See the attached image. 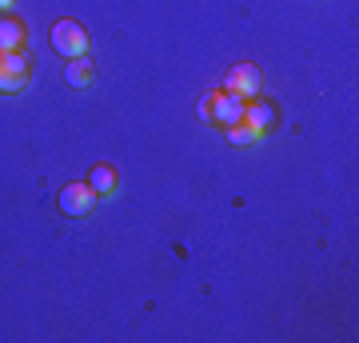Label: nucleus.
Returning <instances> with one entry per match:
<instances>
[{"label":"nucleus","mask_w":359,"mask_h":343,"mask_svg":"<svg viewBox=\"0 0 359 343\" xmlns=\"http://www.w3.org/2000/svg\"><path fill=\"white\" fill-rule=\"evenodd\" d=\"M48 40H52V48L60 52L65 60H72V56H84L88 52V32H84V25L80 20H56V25L48 28Z\"/></svg>","instance_id":"obj_1"},{"label":"nucleus","mask_w":359,"mask_h":343,"mask_svg":"<svg viewBox=\"0 0 359 343\" xmlns=\"http://www.w3.org/2000/svg\"><path fill=\"white\" fill-rule=\"evenodd\" d=\"M259 88H264V76H259L256 64H231L228 76H224V92H236V96H259Z\"/></svg>","instance_id":"obj_2"},{"label":"nucleus","mask_w":359,"mask_h":343,"mask_svg":"<svg viewBox=\"0 0 359 343\" xmlns=\"http://www.w3.org/2000/svg\"><path fill=\"white\" fill-rule=\"evenodd\" d=\"M56 203H60L65 216H88L92 208H96V191L88 184H65L60 196H56Z\"/></svg>","instance_id":"obj_3"},{"label":"nucleus","mask_w":359,"mask_h":343,"mask_svg":"<svg viewBox=\"0 0 359 343\" xmlns=\"http://www.w3.org/2000/svg\"><path fill=\"white\" fill-rule=\"evenodd\" d=\"M28 84L25 52H0V92H20Z\"/></svg>","instance_id":"obj_4"},{"label":"nucleus","mask_w":359,"mask_h":343,"mask_svg":"<svg viewBox=\"0 0 359 343\" xmlns=\"http://www.w3.org/2000/svg\"><path fill=\"white\" fill-rule=\"evenodd\" d=\"M208 96H212V120H216L219 128L244 120V108H248L244 96H236V92H208Z\"/></svg>","instance_id":"obj_5"},{"label":"nucleus","mask_w":359,"mask_h":343,"mask_svg":"<svg viewBox=\"0 0 359 343\" xmlns=\"http://www.w3.org/2000/svg\"><path fill=\"white\" fill-rule=\"evenodd\" d=\"M92 80H96V64H92L88 56H72V60L65 64V84L68 88H88Z\"/></svg>","instance_id":"obj_6"},{"label":"nucleus","mask_w":359,"mask_h":343,"mask_svg":"<svg viewBox=\"0 0 359 343\" xmlns=\"http://www.w3.org/2000/svg\"><path fill=\"white\" fill-rule=\"evenodd\" d=\"M244 120L252 128H259V132H268V128H276V104L252 96V100H248V108H244Z\"/></svg>","instance_id":"obj_7"},{"label":"nucleus","mask_w":359,"mask_h":343,"mask_svg":"<svg viewBox=\"0 0 359 343\" xmlns=\"http://www.w3.org/2000/svg\"><path fill=\"white\" fill-rule=\"evenodd\" d=\"M116 168H108V164H96L88 172V188L96 191V200H108V196H116Z\"/></svg>","instance_id":"obj_8"},{"label":"nucleus","mask_w":359,"mask_h":343,"mask_svg":"<svg viewBox=\"0 0 359 343\" xmlns=\"http://www.w3.org/2000/svg\"><path fill=\"white\" fill-rule=\"evenodd\" d=\"M20 44H25V25L0 13V52H20Z\"/></svg>","instance_id":"obj_9"},{"label":"nucleus","mask_w":359,"mask_h":343,"mask_svg":"<svg viewBox=\"0 0 359 343\" xmlns=\"http://www.w3.org/2000/svg\"><path fill=\"white\" fill-rule=\"evenodd\" d=\"M224 136H228L236 148H248V144H256L264 132H259V128H252L248 120H240V124H228V128H224Z\"/></svg>","instance_id":"obj_10"},{"label":"nucleus","mask_w":359,"mask_h":343,"mask_svg":"<svg viewBox=\"0 0 359 343\" xmlns=\"http://www.w3.org/2000/svg\"><path fill=\"white\" fill-rule=\"evenodd\" d=\"M200 116H204V120H212V96H204V104H200Z\"/></svg>","instance_id":"obj_11"},{"label":"nucleus","mask_w":359,"mask_h":343,"mask_svg":"<svg viewBox=\"0 0 359 343\" xmlns=\"http://www.w3.org/2000/svg\"><path fill=\"white\" fill-rule=\"evenodd\" d=\"M16 0H0V13H4V8H13Z\"/></svg>","instance_id":"obj_12"}]
</instances>
